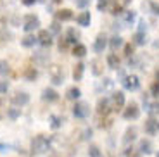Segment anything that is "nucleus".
<instances>
[{
	"mask_svg": "<svg viewBox=\"0 0 159 157\" xmlns=\"http://www.w3.org/2000/svg\"><path fill=\"white\" fill-rule=\"evenodd\" d=\"M75 4H76V7L85 9L87 5H90V0H75Z\"/></svg>",
	"mask_w": 159,
	"mask_h": 157,
	"instance_id": "nucleus-36",
	"label": "nucleus"
},
{
	"mask_svg": "<svg viewBox=\"0 0 159 157\" xmlns=\"http://www.w3.org/2000/svg\"><path fill=\"white\" fill-rule=\"evenodd\" d=\"M52 2H54V4H61V2H62V0H52Z\"/></svg>",
	"mask_w": 159,
	"mask_h": 157,
	"instance_id": "nucleus-47",
	"label": "nucleus"
},
{
	"mask_svg": "<svg viewBox=\"0 0 159 157\" xmlns=\"http://www.w3.org/2000/svg\"><path fill=\"white\" fill-rule=\"evenodd\" d=\"M109 157H114V155H112V154H111V155H109Z\"/></svg>",
	"mask_w": 159,
	"mask_h": 157,
	"instance_id": "nucleus-49",
	"label": "nucleus"
},
{
	"mask_svg": "<svg viewBox=\"0 0 159 157\" xmlns=\"http://www.w3.org/2000/svg\"><path fill=\"white\" fill-rule=\"evenodd\" d=\"M149 114H151L152 118H154V116H157V114H159V102H154V104H151V105H149Z\"/></svg>",
	"mask_w": 159,
	"mask_h": 157,
	"instance_id": "nucleus-31",
	"label": "nucleus"
},
{
	"mask_svg": "<svg viewBox=\"0 0 159 157\" xmlns=\"http://www.w3.org/2000/svg\"><path fill=\"white\" fill-rule=\"evenodd\" d=\"M50 126H52V130L61 128L62 126V118L61 116H50Z\"/></svg>",
	"mask_w": 159,
	"mask_h": 157,
	"instance_id": "nucleus-28",
	"label": "nucleus"
},
{
	"mask_svg": "<svg viewBox=\"0 0 159 157\" xmlns=\"http://www.w3.org/2000/svg\"><path fill=\"white\" fill-rule=\"evenodd\" d=\"M107 2H109V0H99L97 9H99V11H104V9H106V5H107Z\"/></svg>",
	"mask_w": 159,
	"mask_h": 157,
	"instance_id": "nucleus-42",
	"label": "nucleus"
},
{
	"mask_svg": "<svg viewBox=\"0 0 159 157\" xmlns=\"http://www.w3.org/2000/svg\"><path fill=\"white\" fill-rule=\"evenodd\" d=\"M145 133L147 135H156V133H159V121L157 119H154V118H151V119H147L145 121Z\"/></svg>",
	"mask_w": 159,
	"mask_h": 157,
	"instance_id": "nucleus-10",
	"label": "nucleus"
},
{
	"mask_svg": "<svg viewBox=\"0 0 159 157\" xmlns=\"http://www.w3.org/2000/svg\"><path fill=\"white\" fill-rule=\"evenodd\" d=\"M35 2H36V0H23V4H24V5H33Z\"/></svg>",
	"mask_w": 159,
	"mask_h": 157,
	"instance_id": "nucleus-45",
	"label": "nucleus"
},
{
	"mask_svg": "<svg viewBox=\"0 0 159 157\" xmlns=\"http://www.w3.org/2000/svg\"><path fill=\"white\" fill-rule=\"evenodd\" d=\"M73 114H75V118H78V119L88 118V114H90V105H88L87 102H78L75 107H73Z\"/></svg>",
	"mask_w": 159,
	"mask_h": 157,
	"instance_id": "nucleus-3",
	"label": "nucleus"
},
{
	"mask_svg": "<svg viewBox=\"0 0 159 157\" xmlns=\"http://www.w3.org/2000/svg\"><path fill=\"white\" fill-rule=\"evenodd\" d=\"M125 55H126V57H130V55H133V45H126V47H125Z\"/></svg>",
	"mask_w": 159,
	"mask_h": 157,
	"instance_id": "nucleus-41",
	"label": "nucleus"
},
{
	"mask_svg": "<svg viewBox=\"0 0 159 157\" xmlns=\"http://www.w3.org/2000/svg\"><path fill=\"white\" fill-rule=\"evenodd\" d=\"M107 64L111 69H118L119 67V59H118V55L116 54H109L107 55Z\"/></svg>",
	"mask_w": 159,
	"mask_h": 157,
	"instance_id": "nucleus-22",
	"label": "nucleus"
},
{
	"mask_svg": "<svg viewBox=\"0 0 159 157\" xmlns=\"http://www.w3.org/2000/svg\"><path fill=\"white\" fill-rule=\"evenodd\" d=\"M68 43L69 42L66 38H61L59 40V50H66V48H68Z\"/></svg>",
	"mask_w": 159,
	"mask_h": 157,
	"instance_id": "nucleus-40",
	"label": "nucleus"
},
{
	"mask_svg": "<svg viewBox=\"0 0 159 157\" xmlns=\"http://www.w3.org/2000/svg\"><path fill=\"white\" fill-rule=\"evenodd\" d=\"M48 76H50V79H52L54 85H61V83L64 81L62 67H61L59 64H52V66H48Z\"/></svg>",
	"mask_w": 159,
	"mask_h": 157,
	"instance_id": "nucleus-2",
	"label": "nucleus"
},
{
	"mask_svg": "<svg viewBox=\"0 0 159 157\" xmlns=\"http://www.w3.org/2000/svg\"><path fill=\"white\" fill-rule=\"evenodd\" d=\"M151 9H152V12H154L156 16L159 17V5L156 4V2H151Z\"/></svg>",
	"mask_w": 159,
	"mask_h": 157,
	"instance_id": "nucleus-43",
	"label": "nucleus"
},
{
	"mask_svg": "<svg viewBox=\"0 0 159 157\" xmlns=\"http://www.w3.org/2000/svg\"><path fill=\"white\" fill-rule=\"evenodd\" d=\"M36 40H38L40 43L43 45V47H50V45H52V35L47 31V29H40Z\"/></svg>",
	"mask_w": 159,
	"mask_h": 157,
	"instance_id": "nucleus-11",
	"label": "nucleus"
},
{
	"mask_svg": "<svg viewBox=\"0 0 159 157\" xmlns=\"http://www.w3.org/2000/svg\"><path fill=\"white\" fill-rule=\"evenodd\" d=\"M145 42H147L145 33H135L133 35V43L135 45H145Z\"/></svg>",
	"mask_w": 159,
	"mask_h": 157,
	"instance_id": "nucleus-25",
	"label": "nucleus"
},
{
	"mask_svg": "<svg viewBox=\"0 0 159 157\" xmlns=\"http://www.w3.org/2000/svg\"><path fill=\"white\" fill-rule=\"evenodd\" d=\"M106 45H107V36L104 35V33H100V35L95 38V43H93V50L100 54V52H104Z\"/></svg>",
	"mask_w": 159,
	"mask_h": 157,
	"instance_id": "nucleus-12",
	"label": "nucleus"
},
{
	"mask_svg": "<svg viewBox=\"0 0 159 157\" xmlns=\"http://www.w3.org/2000/svg\"><path fill=\"white\" fill-rule=\"evenodd\" d=\"M151 95L152 97H159V81H156L151 87Z\"/></svg>",
	"mask_w": 159,
	"mask_h": 157,
	"instance_id": "nucleus-35",
	"label": "nucleus"
},
{
	"mask_svg": "<svg viewBox=\"0 0 159 157\" xmlns=\"http://www.w3.org/2000/svg\"><path fill=\"white\" fill-rule=\"evenodd\" d=\"M50 147V137H45V135H38L31 140V152L33 154H43L48 150Z\"/></svg>",
	"mask_w": 159,
	"mask_h": 157,
	"instance_id": "nucleus-1",
	"label": "nucleus"
},
{
	"mask_svg": "<svg viewBox=\"0 0 159 157\" xmlns=\"http://www.w3.org/2000/svg\"><path fill=\"white\" fill-rule=\"evenodd\" d=\"M36 76H38V71H36L35 67H26V71H24V78L30 79V81H35Z\"/></svg>",
	"mask_w": 159,
	"mask_h": 157,
	"instance_id": "nucleus-23",
	"label": "nucleus"
},
{
	"mask_svg": "<svg viewBox=\"0 0 159 157\" xmlns=\"http://www.w3.org/2000/svg\"><path fill=\"white\" fill-rule=\"evenodd\" d=\"M85 54H87V47L81 43H76L75 48H73V55L75 57H85Z\"/></svg>",
	"mask_w": 159,
	"mask_h": 157,
	"instance_id": "nucleus-21",
	"label": "nucleus"
},
{
	"mask_svg": "<svg viewBox=\"0 0 159 157\" xmlns=\"http://www.w3.org/2000/svg\"><path fill=\"white\" fill-rule=\"evenodd\" d=\"M40 26V19L35 16V14H28V16L24 17V31H33V29H36V28Z\"/></svg>",
	"mask_w": 159,
	"mask_h": 157,
	"instance_id": "nucleus-6",
	"label": "nucleus"
},
{
	"mask_svg": "<svg viewBox=\"0 0 159 157\" xmlns=\"http://www.w3.org/2000/svg\"><path fill=\"white\" fill-rule=\"evenodd\" d=\"M88 155L90 157H102V154H100V149L97 145H90V149H88Z\"/></svg>",
	"mask_w": 159,
	"mask_h": 157,
	"instance_id": "nucleus-29",
	"label": "nucleus"
},
{
	"mask_svg": "<svg viewBox=\"0 0 159 157\" xmlns=\"http://www.w3.org/2000/svg\"><path fill=\"white\" fill-rule=\"evenodd\" d=\"M121 12H123V5L121 4H118V5H114V7H112V16H118V14H121Z\"/></svg>",
	"mask_w": 159,
	"mask_h": 157,
	"instance_id": "nucleus-38",
	"label": "nucleus"
},
{
	"mask_svg": "<svg viewBox=\"0 0 159 157\" xmlns=\"http://www.w3.org/2000/svg\"><path fill=\"white\" fill-rule=\"evenodd\" d=\"M50 31L52 33H59L61 31V26H59V21H54V23L50 24Z\"/></svg>",
	"mask_w": 159,
	"mask_h": 157,
	"instance_id": "nucleus-39",
	"label": "nucleus"
},
{
	"mask_svg": "<svg viewBox=\"0 0 159 157\" xmlns=\"http://www.w3.org/2000/svg\"><path fill=\"white\" fill-rule=\"evenodd\" d=\"M109 100H111V105L114 110H121L125 107V93L123 92H114Z\"/></svg>",
	"mask_w": 159,
	"mask_h": 157,
	"instance_id": "nucleus-5",
	"label": "nucleus"
},
{
	"mask_svg": "<svg viewBox=\"0 0 159 157\" xmlns=\"http://www.w3.org/2000/svg\"><path fill=\"white\" fill-rule=\"evenodd\" d=\"M11 102L14 104V105L23 107V105H26V104L30 102V95L26 93V92H16V93L11 97Z\"/></svg>",
	"mask_w": 159,
	"mask_h": 157,
	"instance_id": "nucleus-8",
	"label": "nucleus"
},
{
	"mask_svg": "<svg viewBox=\"0 0 159 157\" xmlns=\"http://www.w3.org/2000/svg\"><path fill=\"white\" fill-rule=\"evenodd\" d=\"M11 73V67H9L7 61H0V74H9Z\"/></svg>",
	"mask_w": 159,
	"mask_h": 157,
	"instance_id": "nucleus-30",
	"label": "nucleus"
},
{
	"mask_svg": "<svg viewBox=\"0 0 159 157\" xmlns=\"http://www.w3.org/2000/svg\"><path fill=\"white\" fill-rule=\"evenodd\" d=\"M111 109H112V105H111V100L109 98H100L99 102H97V114L99 116H107L109 112H111Z\"/></svg>",
	"mask_w": 159,
	"mask_h": 157,
	"instance_id": "nucleus-7",
	"label": "nucleus"
},
{
	"mask_svg": "<svg viewBox=\"0 0 159 157\" xmlns=\"http://www.w3.org/2000/svg\"><path fill=\"white\" fill-rule=\"evenodd\" d=\"M56 17H57V21H69V19H73V12H71V9H61V11L56 12Z\"/></svg>",
	"mask_w": 159,
	"mask_h": 157,
	"instance_id": "nucleus-17",
	"label": "nucleus"
},
{
	"mask_svg": "<svg viewBox=\"0 0 159 157\" xmlns=\"http://www.w3.org/2000/svg\"><path fill=\"white\" fill-rule=\"evenodd\" d=\"M9 90V81L5 79H0V93H5Z\"/></svg>",
	"mask_w": 159,
	"mask_h": 157,
	"instance_id": "nucleus-37",
	"label": "nucleus"
},
{
	"mask_svg": "<svg viewBox=\"0 0 159 157\" xmlns=\"http://www.w3.org/2000/svg\"><path fill=\"white\" fill-rule=\"evenodd\" d=\"M137 17V14L133 11H126V14H125V19H126V23H133Z\"/></svg>",
	"mask_w": 159,
	"mask_h": 157,
	"instance_id": "nucleus-34",
	"label": "nucleus"
},
{
	"mask_svg": "<svg viewBox=\"0 0 159 157\" xmlns=\"http://www.w3.org/2000/svg\"><path fill=\"white\" fill-rule=\"evenodd\" d=\"M7 114H9V118L11 119H17L19 118V114H21V109H14V107H12V109L7 110Z\"/></svg>",
	"mask_w": 159,
	"mask_h": 157,
	"instance_id": "nucleus-32",
	"label": "nucleus"
},
{
	"mask_svg": "<svg viewBox=\"0 0 159 157\" xmlns=\"http://www.w3.org/2000/svg\"><path fill=\"white\" fill-rule=\"evenodd\" d=\"M137 137V128H128L126 133H125V138H123V143H130V141H133Z\"/></svg>",
	"mask_w": 159,
	"mask_h": 157,
	"instance_id": "nucleus-19",
	"label": "nucleus"
},
{
	"mask_svg": "<svg viewBox=\"0 0 159 157\" xmlns=\"http://www.w3.org/2000/svg\"><path fill=\"white\" fill-rule=\"evenodd\" d=\"M145 31V21H140V29H139V33H143Z\"/></svg>",
	"mask_w": 159,
	"mask_h": 157,
	"instance_id": "nucleus-44",
	"label": "nucleus"
},
{
	"mask_svg": "<svg viewBox=\"0 0 159 157\" xmlns=\"http://www.w3.org/2000/svg\"><path fill=\"white\" fill-rule=\"evenodd\" d=\"M90 67H92V73H93L95 76H100L104 73V62L100 59H93L90 62Z\"/></svg>",
	"mask_w": 159,
	"mask_h": 157,
	"instance_id": "nucleus-13",
	"label": "nucleus"
},
{
	"mask_svg": "<svg viewBox=\"0 0 159 157\" xmlns=\"http://www.w3.org/2000/svg\"><path fill=\"white\" fill-rule=\"evenodd\" d=\"M90 137H92V130H87V131H85V137L83 138L87 140V138H90Z\"/></svg>",
	"mask_w": 159,
	"mask_h": 157,
	"instance_id": "nucleus-46",
	"label": "nucleus"
},
{
	"mask_svg": "<svg viewBox=\"0 0 159 157\" xmlns=\"http://www.w3.org/2000/svg\"><path fill=\"white\" fill-rule=\"evenodd\" d=\"M156 157H159V152H157V155H156Z\"/></svg>",
	"mask_w": 159,
	"mask_h": 157,
	"instance_id": "nucleus-50",
	"label": "nucleus"
},
{
	"mask_svg": "<svg viewBox=\"0 0 159 157\" xmlns=\"http://www.w3.org/2000/svg\"><path fill=\"white\" fill-rule=\"evenodd\" d=\"M80 95H81V92H80V88L73 87L68 90V93H66V97L69 98V100H76V98H80Z\"/></svg>",
	"mask_w": 159,
	"mask_h": 157,
	"instance_id": "nucleus-26",
	"label": "nucleus"
},
{
	"mask_svg": "<svg viewBox=\"0 0 159 157\" xmlns=\"http://www.w3.org/2000/svg\"><path fill=\"white\" fill-rule=\"evenodd\" d=\"M156 78H157V81H159V71H157V73H156Z\"/></svg>",
	"mask_w": 159,
	"mask_h": 157,
	"instance_id": "nucleus-48",
	"label": "nucleus"
},
{
	"mask_svg": "<svg viewBox=\"0 0 159 157\" xmlns=\"http://www.w3.org/2000/svg\"><path fill=\"white\" fill-rule=\"evenodd\" d=\"M140 116V109H139V104L137 102H130L126 105V109L123 110V118L131 121V119H137Z\"/></svg>",
	"mask_w": 159,
	"mask_h": 157,
	"instance_id": "nucleus-4",
	"label": "nucleus"
},
{
	"mask_svg": "<svg viewBox=\"0 0 159 157\" xmlns=\"http://www.w3.org/2000/svg\"><path fill=\"white\" fill-rule=\"evenodd\" d=\"M83 71H85V64L78 62L75 66V69H73V79H75V81H81V78H83Z\"/></svg>",
	"mask_w": 159,
	"mask_h": 157,
	"instance_id": "nucleus-16",
	"label": "nucleus"
},
{
	"mask_svg": "<svg viewBox=\"0 0 159 157\" xmlns=\"http://www.w3.org/2000/svg\"><path fill=\"white\" fill-rule=\"evenodd\" d=\"M90 21H92V17H90V12H81V14H78L76 16V23L80 24V26H90Z\"/></svg>",
	"mask_w": 159,
	"mask_h": 157,
	"instance_id": "nucleus-15",
	"label": "nucleus"
},
{
	"mask_svg": "<svg viewBox=\"0 0 159 157\" xmlns=\"http://www.w3.org/2000/svg\"><path fill=\"white\" fill-rule=\"evenodd\" d=\"M42 98L47 100V102H56L57 98H59V93L56 90H52V88H45L43 93H42Z\"/></svg>",
	"mask_w": 159,
	"mask_h": 157,
	"instance_id": "nucleus-14",
	"label": "nucleus"
},
{
	"mask_svg": "<svg viewBox=\"0 0 159 157\" xmlns=\"http://www.w3.org/2000/svg\"><path fill=\"white\" fill-rule=\"evenodd\" d=\"M109 45H111L112 50H116V48H119L123 45V38H121V36H112V38L109 40Z\"/></svg>",
	"mask_w": 159,
	"mask_h": 157,
	"instance_id": "nucleus-27",
	"label": "nucleus"
},
{
	"mask_svg": "<svg viewBox=\"0 0 159 157\" xmlns=\"http://www.w3.org/2000/svg\"><path fill=\"white\" fill-rule=\"evenodd\" d=\"M36 42H38V40H36L33 35H26L23 40H21V45H23V47H33Z\"/></svg>",
	"mask_w": 159,
	"mask_h": 157,
	"instance_id": "nucleus-24",
	"label": "nucleus"
},
{
	"mask_svg": "<svg viewBox=\"0 0 159 157\" xmlns=\"http://www.w3.org/2000/svg\"><path fill=\"white\" fill-rule=\"evenodd\" d=\"M0 119H2V114H0Z\"/></svg>",
	"mask_w": 159,
	"mask_h": 157,
	"instance_id": "nucleus-51",
	"label": "nucleus"
},
{
	"mask_svg": "<svg viewBox=\"0 0 159 157\" xmlns=\"http://www.w3.org/2000/svg\"><path fill=\"white\" fill-rule=\"evenodd\" d=\"M125 154H126V157H140V152H137L133 147H128V149L125 150Z\"/></svg>",
	"mask_w": 159,
	"mask_h": 157,
	"instance_id": "nucleus-33",
	"label": "nucleus"
},
{
	"mask_svg": "<svg viewBox=\"0 0 159 157\" xmlns=\"http://www.w3.org/2000/svg\"><path fill=\"white\" fill-rule=\"evenodd\" d=\"M66 40H68L69 43H75V45H76V42L80 40V33L76 31L75 28H69V29H68V36H66Z\"/></svg>",
	"mask_w": 159,
	"mask_h": 157,
	"instance_id": "nucleus-20",
	"label": "nucleus"
},
{
	"mask_svg": "<svg viewBox=\"0 0 159 157\" xmlns=\"http://www.w3.org/2000/svg\"><path fill=\"white\" fill-rule=\"evenodd\" d=\"M139 152L140 154H152V141L151 140H140V147H139Z\"/></svg>",
	"mask_w": 159,
	"mask_h": 157,
	"instance_id": "nucleus-18",
	"label": "nucleus"
},
{
	"mask_svg": "<svg viewBox=\"0 0 159 157\" xmlns=\"http://www.w3.org/2000/svg\"><path fill=\"white\" fill-rule=\"evenodd\" d=\"M123 85H125V88H126V90H139V87H140L139 76H135V74L126 76V78H125V81H123Z\"/></svg>",
	"mask_w": 159,
	"mask_h": 157,
	"instance_id": "nucleus-9",
	"label": "nucleus"
}]
</instances>
